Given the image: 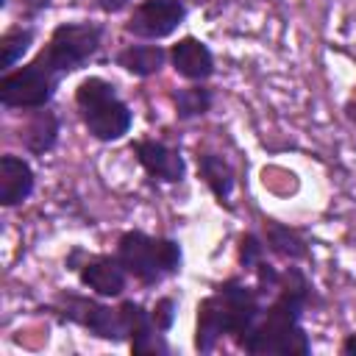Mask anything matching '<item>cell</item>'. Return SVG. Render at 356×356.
<instances>
[{"label": "cell", "instance_id": "1", "mask_svg": "<svg viewBox=\"0 0 356 356\" xmlns=\"http://www.w3.org/2000/svg\"><path fill=\"white\" fill-rule=\"evenodd\" d=\"M312 303H314V286L298 267H289L281 275V286L273 295V300L264 306L259 323L245 337L242 350L253 353V356H270V353L306 356V353H312L309 334L300 325V320Z\"/></svg>", "mask_w": 356, "mask_h": 356}, {"label": "cell", "instance_id": "2", "mask_svg": "<svg viewBox=\"0 0 356 356\" xmlns=\"http://www.w3.org/2000/svg\"><path fill=\"white\" fill-rule=\"evenodd\" d=\"M264 298L259 295L256 284L248 286L239 278H228L220 286H214L211 295H206L197 303L195 317V350L211 353L214 345L222 337H231L239 348L245 337L253 331L264 312Z\"/></svg>", "mask_w": 356, "mask_h": 356}, {"label": "cell", "instance_id": "3", "mask_svg": "<svg viewBox=\"0 0 356 356\" xmlns=\"http://www.w3.org/2000/svg\"><path fill=\"white\" fill-rule=\"evenodd\" d=\"M75 106L83 128L97 142H117L131 131L134 114L128 103L117 95V86L106 78H83L75 89Z\"/></svg>", "mask_w": 356, "mask_h": 356}, {"label": "cell", "instance_id": "4", "mask_svg": "<svg viewBox=\"0 0 356 356\" xmlns=\"http://www.w3.org/2000/svg\"><path fill=\"white\" fill-rule=\"evenodd\" d=\"M120 264L131 278L139 284H161L164 278L175 275L181 270V245L167 236H150L145 231H125L117 239Z\"/></svg>", "mask_w": 356, "mask_h": 356}, {"label": "cell", "instance_id": "5", "mask_svg": "<svg viewBox=\"0 0 356 356\" xmlns=\"http://www.w3.org/2000/svg\"><path fill=\"white\" fill-rule=\"evenodd\" d=\"M103 42L100 22H61L53 28L47 44L36 53L58 78L81 70Z\"/></svg>", "mask_w": 356, "mask_h": 356}, {"label": "cell", "instance_id": "6", "mask_svg": "<svg viewBox=\"0 0 356 356\" xmlns=\"http://www.w3.org/2000/svg\"><path fill=\"white\" fill-rule=\"evenodd\" d=\"M61 78L39 58L33 56L28 64H22L19 70H8L0 81V103L6 108H44L56 89H58Z\"/></svg>", "mask_w": 356, "mask_h": 356}, {"label": "cell", "instance_id": "7", "mask_svg": "<svg viewBox=\"0 0 356 356\" xmlns=\"http://www.w3.org/2000/svg\"><path fill=\"white\" fill-rule=\"evenodd\" d=\"M61 320L75 323L81 328H86L89 334L108 339V342H125V328L120 320V309H111L95 298H83V295H58L56 303L50 306Z\"/></svg>", "mask_w": 356, "mask_h": 356}, {"label": "cell", "instance_id": "8", "mask_svg": "<svg viewBox=\"0 0 356 356\" xmlns=\"http://www.w3.org/2000/svg\"><path fill=\"white\" fill-rule=\"evenodd\" d=\"M67 267L75 270L78 281L100 298H120L128 286V273H125V267L120 264L117 256L86 253V250L75 248L67 256Z\"/></svg>", "mask_w": 356, "mask_h": 356}, {"label": "cell", "instance_id": "9", "mask_svg": "<svg viewBox=\"0 0 356 356\" xmlns=\"http://www.w3.org/2000/svg\"><path fill=\"white\" fill-rule=\"evenodd\" d=\"M186 19L184 0H139L125 22V31L139 39H164Z\"/></svg>", "mask_w": 356, "mask_h": 356}, {"label": "cell", "instance_id": "10", "mask_svg": "<svg viewBox=\"0 0 356 356\" xmlns=\"http://www.w3.org/2000/svg\"><path fill=\"white\" fill-rule=\"evenodd\" d=\"M117 309H120V320H122V328H125L131 353H136V356H147V353L167 356L170 353V345L164 342V334L156 331V325L150 320V312L142 303L122 300Z\"/></svg>", "mask_w": 356, "mask_h": 356}, {"label": "cell", "instance_id": "11", "mask_svg": "<svg viewBox=\"0 0 356 356\" xmlns=\"http://www.w3.org/2000/svg\"><path fill=\"white\" fill-rule=\"evenodd\" d=\"M131 150L150 178L161 184H181L186 178V161L178 147H170L156 139H136L131 142Z\"/></svg>", "mask_w": 356, "mask_h": 356}, {"label": "cell", "instance_id": "12", "mask_svg": "<svg viewBox=\"0 0 356 356\" xmlns=\"http://www.w3.org/2000/svg\"><path fill=\"white\" fill-rule=\"evenodd\" d=\"M170 64L181 78L195 83H203L214 75V56L209 44L195 36H184L170 47Z\"/></svg>", "mask_w": 356, "mask_h": 356}, {"label": "cell", "instance_id": "13", "mask_svg": "<svg viewBox=\"0 0 356 356\" xmlns=\"http://www.w3.org/2000/svg\"><path fill=\"white\" fill-rule=\"evenodd\" d=\"M33 170L25 159L19 156H0V206L11 209V206H19L22 200L31 197L33 192Z\"/></svg>", "mask_w": 356, "mask_h": 356}, {"label": "cell", "instance_id": "14", "mask_svg": "<svg viewBox=\"0 0 356 356\" xmlns=\"http://www.w3.org/2000/svg\"><path fill=\"white\" fill-rule=\"evenodd\" d=\"M197 175L206 181V186L211 189L214 200L225 209H234L231 206V192H234V167L217 156V153H197Z\"/></svg>", "mask_w": 356, "mask_h": 356}, {"label": "cell", "instance_id": "15", "mask_svg": "<svg viewBox=\"0 0 356 356\" xmlns=\"http://www.w3.org/2000/svg\"><path fill=\"white\" fill-rule=\"evenodd\" d=\"M58 131H61V122H58V114L53 108H47V106L33 108V117L28 120V125L22 131V142L33 156H44L56 147Z\"/></svg>", "mask_w": 356, "mask_h": 356}, {"label": "cell", "instance_id": "16", "mask_svg": "<svg viewBox=\"0 0 356 356\" xmlns=\"http://www.w3.org/2000/svg\"><path fill=\"white\" fill-rule=\"evenodd\" d=\"M167 56L170 53L161 44H128L114 56V61H117V67H122L125 72H131L136 78H150L164 67Z\"/></svg>", "mask_w": 356, "mask_h": 356}, {"label": "cell", "instance_id": "17", "mask_svg": "<svg viewBox=\"0 0 356 356\" xmlns=\"http://www.w3.org/2000/svg\"><path fill=\"white\" fill-rule=\"evenodd\" d=\"M264 242L278 259H286V261L309 259V242L303 239L300 231H295L289 225H281V222H273V220L264 222Z\"/></svg>", "mask_w": 356, "mask_h": 356}, {"label": "cell", "instance_id": "18", "mask_svg": "<svg viewBox=\"0 0 356 356\" xmlns=\"http://www.w3.org/2000/svg\"><path fill=\"white\" fill-rule=\"evenodd\" d=\"M211 103H214V92L209 86H203V83L184 86V89L172 92V106H175V117L178 120L203 117V114L211 111Z\"/></svg>", "mask_w": 356, "mask_h": 356}, {"label": "cell", "instance_id": "19", "mask_svg": "<svg viewBox=\"0 0 356 356\" xmlns=\"http://www.w3.org/2000/svg\"><path fill=\"white\" fill-rule=\"evenodd\" d=\"M33 36H36V31H33L31 25L8 28V31L0 36V67H3L6 72L28 53V47L33 44Z\"/></svg>", "mask_w": 356, "mask_h": 356}, {"label": "cell", "instance_id": "20", "mask_svg": "<svg viewBox=\"0 0 356 356\" xmlns=\"http://www.w3.org/2000/svg\"><path fill=\"white\" fill-rule=\"evenodd\" d=\"M264 261V242L256 234L239 236V264L242 270H256V264Z\"/></svg>", "mask_w": 356, "mask_h": 356}, {"label": "cell", "instance_id": "21", "mask_svg": "<svg viewBox=\"0 0 356 356\" xmlns=\"http://www.w3.org/2000/svg\"><path fill=\"white\" fill-rule=\"evenodd\" d=\"M150 320H153L156 331L167 334L172 328V323H175V300L172 298H159L153 303V309H150Z\"/></svg>", "mask_w": 356, "mask_h": 356}, {"label": "cell", "instance_id": "22", "mask_svg": "<svg viewBox=\"0 0 356 356\" xmlns=\"http://www.w3.org/2000/svg\"><path fill=\"white\" fill-rule=\"evenodd\" d=\"M22 3V14L28 17V19H33V17H39L47 6H50V0H19Z\"/></svg>", "mask_w": 356, "mask_h": 356}, {"label": "cell", "instance_id": "23", "mask_svg": "<svg viewBox=\"0 0 356 356\" xmlns=\"http://www.w3.org/2000/svg\"><path fill=\"white\" fill-rule=\"evenodd\" d=\"M128 3H131V0H97L100 11H106V14H117V11H122Z\"/></svg>", "mask_w": 356, "mask_h": 356}, {"label": "cell", "instance_id": "24", "mask_svg": "<svg viewBox=\"0 0 356 356\" xmlns=\"http://www.w3.org/2000/svg\"><path fill=\"white\" fill-rule=\"evenodd\" d=\"M342 353H345V356H356V334H348V337H345Z\"/></svg>", "mask_w": 356, "mask_h": 356}, {"label": "cell", "instance_id": "25", "mask_svg": "<svg viewBox=\"0 0 356 356\" xmlns=\"http://www.w3.org/2000/svg\"><path fill=\"white\" fill-rule=\"evenodd\" d=\"M345 117L356 125V89H353V95H350V100L345 103Z\"/></svg>", "mask_w": 356, "mask_h": 356}]
</instances>
